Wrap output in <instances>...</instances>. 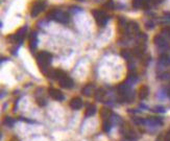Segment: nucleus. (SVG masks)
I'll list each match as a JSON object with an SVG mask.
<instances>
[{
    "label": "nucleus",
    "instance_id": "nucleus-1",
    "mask_svg": "<svg viewBox=\"0 0 170 141\" xmlns=\"http://www.w3.org/2000/svg\"><path fill=\"white\" fill-rule=\"evenodd\" d=\"M47 19H53V20L58 21L62 24H67L70 20L69 15L65 12H61L58 9H52L47 14Z\"/></svg>",
    "mask_w": 170,
    "mask_h": 141
},
{
    "label": "nucleus",
    "instance_id": "nucleus-2",
    "mask_svg": "<svg viewBox=\"0 0 170 141\" xmlns=\"http://www.w3.org/2000/svg\"><path fill=\"white\" fill-rule=\"evenodd\" d=\"M52 60V55L49 53L47 51H40L37 55V63L39 65L42 71H44V69H48L47 67Z\"/></svg>",
    "mask_w": 170,
    "mask_h": 141
},
{
    "label": "nucleus",
    "instance_id": "nucleus-3",
    "mask_svg": "<svg viewBox=\"0 0 170 141\" xmlns=\"http://www.w3.org/2000/svg\"><path fill=\"white\" fill-rule=\"evenodd\" d=\"M92 14L98 26L104 27V26L107 25L108 21H109V16H108L107 13L104 12V11H102V9H94L92 12Z\"/></svg>",
    "mask_w": 170,
    "mask_h": 141
},
{
    "label": "nucleus",
    "instance_id": "nucleus-4",
    "mask_svg": "<svg viewBox=\"0 0 170 141\" xmlns=\"http://www.w3.org/2000/svg\"><path fill=\"white\" fill-rule=\"evenodd\" d=\"M46 7V4L44 1H36L32 6V9H30V16L32 17H37L38 15L42 13Z\"/></svg>",
    "mask_w": 170,
    "mask_h": 141
},
{
    "label": "nucleus",
    "instance_id": "nucleus-5",
    "mask_svg": "<svg viewBox=\"0 0 170 141\" xmlns=\"http://www.w3.org/2000/svg\"><path fill=\"white\" fill-rule=\"evenodd\" d=\"M25 32H26V27L24 26V27H21L20 29H18V32L15 35H13L11 38L14 40V42H17V43L21 44L23 42L24 38H25Z\"/></svg>",
    "mask_w": 170,
    "mask_h": 141
},
{
    "label": "nucleus",
    "instance_id": "nucleus-6",
    "mask_svg": "<svg viewBox=\"0 0 170 141\" xmlns=\"http://www.w3.org/2000/svg\"><path fill=\"white\" fill-rule=\"evenodd\" d=\"M140 34V27H139L138 23L135 21L128 22V26H127V35L130 36H138Z\"/></svg>",
    "mask_w": 170,
    "mask_h": 141
},
{
    "label": "nucleus",
    "instance_id": "nucleus-7",
    "mask_svg": "<svg viewBox=\"0 0 170 141\" xmlns=\"http://www.w3.org/2000/svg\"><path fill=\"white\" fill-rule=\"evenodd\" d=\"M145 49H146V44L145 43H138L137 46H135V48L133 49V55L137 58H141L143 57V55L145 53Z\"/></svg>",
    "mask_w": 170,
    "mask_h": 141
},
{
    "label": "nucleus",
    "instance_id": "nucleus-8",
    "mask_svg": "<svg viewBox=\"0 0 170 141\" xmlns=\"http://www.w3.org/2000/svg\"><path fill=\"white\" fill-rule=\"evenodd\" d=\"M48 93H49V95H50V97L53 98L54 101H64V98H65L64 97L63 93H62L60 90L55 89V88H50L49 91H48Z\"/></svg>",
    "mask_w": 170,
    "mask_h": 141
},
{
    "label": "nucleus",
    "instance_id": "nucleus-9",
    "mask_svg": "<svg viewBox=\"0 0 170 141\" xmlns=\"http://www.w3.org/2000/svg\"><path fill=\"white\" fill-rule=\"evenodd\" d=\"M153 43L156 44L157 46L160 47V48H166V47L168 46V44H167V42H166V40H165L164 36H162V35L155 36V38H153Z\"/></svg>",
    "mask_w": 170,
    "mask_h": 141
},
{
    "label": "nucleus",
    "instance_id": "nucleus-10",
    "mask_svg": "<svg viewBox=\"0 0 170 141\" xmlns=\"http://www.w3.org/2000/svg\"><path fill=\"white\" fill-rule=\"evenodd\" d=\"M58 83H60L61 87H63V88H66V89H70V88H72V87L74 86V83H73V81L69 78V76H67V75L63 76V78H62L61 80L58 81Z\"/></svg>",
    "mask_w": 170,
    "mask_h": 141
},
{
    "label": "nucleus",
    "instance_id": "nucleus-11",
    "mask_svg": "<svg viewBox=\"0 0 170 141\" xmlns=\"http://www.w3.org/2000/svg\"><path fill=\"white\" fill-rule=\"evenodd\" d=\"M37 45H38V36H37V32H30V35H29V48L30 50H35L37 48Z\"/></svg>",
    "mask_w": 170,
    "mask_h": 141
},
{
    "label": "nucleus",
    "instance_id": "nucleus-12",
    "mask_svg": "<svg viewBox=\"0 0 170 141\" xmlns=\"http://www.w3.org/2000/svg\"><path fill=\"white\" fill-rule=\"evenodd\" d=\"M69 105L73 110H79L81 107H83V101H81V98H79V97H74L70 101Z\"/></svg>",
    "mask_w": 170,
    "mask_h": 141
},
{
    "label": "nucleus",
    "instance_id": "nucleus-13",
    "mask_svg": "<svg viewBox=\"0 0 170 141\" xmlns=\"http://www.w3.org/2000/svg\"><path fill=\"white\" fill-rule=\"evenodd\" d=\"M159 62L162 64L163 66H169L170 65V55L167 53H162L159 58Z\"/></svg>",
    "mask_w": 170,
    "mask_h": 141
},
{
    "label": "nucleus",
    "instance_id": "nucleus-14",
    "mask_svg": "<svg viewBox=\"0 0 170 141\" xmlns=\"http://www.w3.org/2000/svg\"><path fill=\"white\" fill-rule=\"evenodd\" d=\"M99 114H100V117L103 118L104 120H109L110 117L112 116V111L109 108H101Z\"/></svg>",
    "mask_w": 170,
    "mask_h": 141
},
{
    "label": "nucleus",
    "instance_id": "nucleus-15",
    "mask_svg": "<svg viewBox=\"0 0 170 141\" xmlns=\"http://www.w3.org/2000/svg\"><path fill=\"white\" fill-rule=\"evenodd\" d=\"M149 94V89L147 86H141L139 89V97L140 99H145Z\"/></svg>",
    "mask_w": 170,
    "mask_h": 141
},
{
    "label": "nucleus",
    "instance_id": "nucleus-16",
    "mask_svg": "<svg viewBox=\"0 0 170 141\" xmlns=\"http://www.w3.org/2000/svg\"><path fill=\"white\" fill-rule=\"evenodd\" d=\"M93 93H94V86H93L92 84H88L87 86L84 87L83 94H84L85 96H91Z\"/></svg>",
    "mask_w": 170,
    "mask_h": 141
},
{
    "label": "nucleus",
    "instance_id": "nucleus-17",
    "mask_svg": "<svg viewBox=\"0 0 170 141\" xmlns=\"http://www.w3.org/2000/svg\"><path fill=\"white\" fill-rule=\"evenodd\" d=\"M104 96H105V92H104L103 89H98L95 91V95H94V97L97 101H103Z\"/></svg>",
    "mask_w": 170,
    "mask_h": 141
},
{
    "label": "nucleus",
    "instance_id": "nucleus-18",
    "mask_svg": "<svg viewBox=\"0 0 170 141\" xmlns=\"http://www.w3.org/2000/svg\"><path fill=\"white\" fill-rule=\"evenodd\" d=\"M95 113H96V107L94 106V105H90L86 109L85 116H86V117H91V116H93Z\"/></svg>",
    "mask_w": 170,
    "mask_h": 141
},
{
    "label": "nucleus",
    "instance_id": "nucleus-19",
    "mask_svg": "<svg viewBox=\"0 0 170 141\" xmlns=\"http://www.w3.org/2000/svg\"><path fill=\"white\" fill-rule=\"evenodd\" d=\"M120 53H121L122 58L125 59L126 61H130V59H132V55H133V52H130V50H127V49H122Z\"/></svg>",
    "mask_w": 170,
    "mask_h": 141
},
{
    "label": "nucleus",
    "instance_id": "nucleus-20",
    "mask_svg": "<svg viewBox=\"0 0 170 141\" xmlns=\"http://www.w3.org/2000/svg\"><path fill=\"white\" fill-rule=\"evenodd\" d=\"M133 7L134 9H140L144 7V0H133Z\"/></svg>",
    "mask_w": 170,
    "mask_h": 141
},
{
    "label": "nucleus",
    "instance_id": "nucleus-21",
    "mask_svg": "<svg viewBox=\"0 0 170 141\" xmlns=\"http://www.w3.org/2000/svg\"><path fill=\"white\" fill-rule=\"evenodd\" d=\"M102 130H103V132H105V133L110 132V130H111V123L109 122V120L103 121V123H102Z\"/></svg>",
    "mask_w": 170,
    "mask_h": 141
},
{
    "label": "nucleus",
    "instance_id": "nucleus-22",
    "mask_svg": "<svg viewBox=\"0 0 170 141\" xmlns=\"http://www.w3.org/2000/svg\"><path fill=\"white\" fill-rule=\"evenodd\" d=\"M162 34L163 36L167 38H170V26H167V27H165V28L162 29Z\"/></svg>",
    "mask_w": 170,
    "mask_h": 141
},
{
    "label": "nucleus",
    "instance_id": "nucleus-23",
    "mask_svg": "<svg viewBox=\"0 0 170 141\" xmlns=\"http://www.w3.org/2000/svg\"><path fill=\"white\" fill-rule=\"evenodd\" d=\"M15 121L13 120L11 117H5V119H4V124H6V125H9V127H13V124H14Z\"/></svg>",
    "mask_w": 170,
    "mask_h": 141
},
{
    "label": "nucleus",
    "instance_id": "nucleus-24",
    "mask_svg": "<svg viewBox=\"0 0 170 141\" xmlns=\"http://www.w3.org/2000/svg\"><path fill=\"white\" fill-rule=\"evenodd\" d=\"M104 6L107 7V9H114V3H113V1L112 0H109L105 4H104Z\"/></svg>",
    "mask_w": 170,
    "mask_h": 141
},
{
    "label": "nucleus",
    "instance_id": "nucleus-25",
    "mask_svg": "<svg viewBox=\"0 0 170 141\" xmlns=\"http://www.w3.org/2000/svg\"><path fill=\"white\" fill-rule=\"evenodd\" d=\"M37 103H38V105H39L40 107H43V106H45V105H46V101H45V99H43V98H38Z\"/></svg>",
    "mask_w": 170,
    "mask_h": 141
},
{
    "label": "nucleus",
    "instance_id": "nucleus-26",
    "mask_svg": "<svg viewBox=\"0 0 170 141\" xmlns=\"http://www.w3.org/2000/svg\"><path fill=\"white\" fill-rule=\"evenodd\" d=\"M145 26H146V28H148V29H153V26H155V24H153V21H148V22L145 23Z\"/></svg>",
    "mask_w": 170,
    "mask_h": 141
},
{
    "label": "nucleus",
    "instance_id": "nucleus-27",
    "mask_svg": "<svg viewBox=\"0 0 170 141\" xmlns=\"http://www.w3.org/2000/svg\"><path fill=\"white\" fill-rule=\"evenodd\" d=\"M149 61H150V55H145V58H144V62H143V63H144V65H146V64L148 63V62H149Z\"/></svg>",
    "mask_w": 170,
    "mask_h": 141
},
{
    "label": "nucleus",
    "instance_id": "nucleus-28",
    "mask_svg": "<svg viewBox=\"0 0 170 141\" xmlns=\"http://www.w3.org/2000/svg\"><path fill=\"white\" fill-rule=\"evenodd\" d=\"M165 141H170V130L167 132V134L165 135Z\"/></svg>",
    "mask_w": 170,
    "mask_h": 141
},
{
    "label": "nucleus",
    "instance_id": "nucleus-29",
    "mask_svg": "<svg viewBox=\"0 0 170 141\" xmlns=\"http://www.w3.org/2000/svg\"><path fill=\"white\" fill-rule=\"evenodd\" d=\"M156 111H158V112H164V108L158 107V108H156Z\"/></svg>",
    "mask_w": 170,
    "mask_h": 141
},
{
    "label": "nucleus",
    "instance_id": "nucleus-30",
    "mask_svg": "<svg viewBox=\"0 0 170 141\" xmlns=\"http://www.w3.org/2000/svg\"><path fill=\"white\" fill-rule=\"evenodd\" d=\"M164 16H165V17H167V18H169V19H170V12H168V13H165V14H164Z\"/></svg>",
    "mask_w": 170,
    "mask_h": 141
},
{
    "label": "nucleus",
    "instance_id": "nucleus-31",
    "mask_svg": "<svg viewBox=\"0 0 170 141\" xmlns=\"http://www.w3.org/2000/svg\"><path fill=\"white\" fill-rule=\"evenodd\" d=\"M153 1H155V3H162L164 0H153Z\"/></svg>",
    "mask_w": 170,
    "mask_h": 141
},
{
    "label": "nucleus",
    "instance_id": "nucleus-32",
    "mask_svg": "<svg viewBox=\"0 0 170 141\" xmlns=\"http://www.w3.org/2000/svg\"><path fill=\"white\" fill-rule=\"evenodd\" d=\"M11 141H19V140H18L17 138H13V139H12V140H11Z\"/></svg>",
    "mask_w": 170,
    "mask_h": 141
},
{
    "label": "nucleus",
    "instance_id": "nucleus-33",
    "mask_svg": "<svg viewBox=\"0 0 170 141\" xmlns=\"http://www.w3.org/2000/svg\"><path fill=\"white\" fill-rule=\"evenodd\" d=\"M77 1H81V0H77Z\"/></svg>",
    "mask_w": 170,
    "mask_h": 141
}]
</instances>
